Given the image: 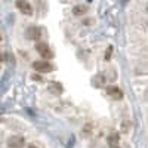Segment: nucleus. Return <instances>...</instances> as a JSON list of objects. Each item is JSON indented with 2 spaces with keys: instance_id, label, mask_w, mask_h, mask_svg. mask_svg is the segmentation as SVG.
Returning a JSON list of instances; mask_svg holds the SVG:
<instances>
[{
  "instance_id": "nucleus-3",
  "label": "nucleus",
  "mask_w": 148,
  "mask_h": 148,
  "mask_svg": "<svg viewBox=\"0 0 148 148\" xmlns=\"http://www.w3.org/2000/svg\"><path fill=\"white\" fill-rule=\"evenodd\" d=\"M36 51L39 52L43 58H52V52H51V49H49V46L46 45V43H39L36 46Z\"/></svg>"
},
{
  "instance_id": "nucleus-4",
  "label": "nucleus",
  "mask_w": 148,
  "mask_h": 148,
  "mask_svg": "<svg viewBox=\"0 0 148 148\" xmlns=\"http://www.w3.org/2000/svg\"><path fill=\"white\" fill-rule=\"evenodd\" d=\"M16 8L22 12V14H25V15H31V12H33L31 5L28 2H16Z\"/></svg>"
},
{
  "instance_id": "nucleus-2",
  "label": "nucleus",
  "mask_w": 148,
  "mask_h": 148,
  "mask_svg": "<svg viewBox=\"0 0 148 148\" xmlns=\"http://www.w3.org/2000/svg\"><path fill=\"white\" fill-rule=\"evenodd\" d=\"M8 145L10 148H22L25 145V139L22 136H10L9 141H8Z\"/></svg>"
},
{
  "instance_id": "nucleus-7",
  "label": "nucleus",
  "mask_w": 148,
  "mask_h": 148,
  "mask_svg": "<svg viewBox=\"0 0 148 148\" xmlns=\"http://www.w3.org/2000/svg\"><path fill=\"white\" fill-rule=\"evenodd\" d=\"M73 12H74V15H83L84 12H86V6L79 5V6H76V8L73 9Z\"/></svg>"
},
{
  "instance_id": "nucleus-1",
  "label": "nucleus",
  "mask_w": 148,
  "mask_h": 148,
  "mask_svg": "<svg viewBox=\"0 0 148 148\" xmlns=\"http://www.w3.org/2000/svg\"><path fill=\"white\" fill-rule=\"evenodd\" d=\"M33 68L36 71H39V73H49V71H52L53 67L47 62V61H36V62L33 64Z\"/></svg>"
},
{
  "instance_id": "nucleus-11",
  "label": "nucleus",
  "mask_w": 148,
  "mask_h": 148,
  "mask_svg": "<svg viewBox=\"0 0 148 148\" xmlns=\"http://www.w3.org/2000/svg\"><path fill=\"white\" fill-rule=\"evenodd\" d=\"M27 148H37V147H36V145H28Z\"/></svg>"
},
{
  "instance_id": "nucleus-6",
  "label": "nucleus",
  "mask_w": 148,
  "mask_h": 148,
  "mask_svg": "<svg viewBox=\"0 0 148 148\" xmlns=\"http://www.w3.org/2000/svg\"><path fill=\"white\" fill-rule=\"evenodd\" d=\"M27 34H28L30 39H33V40H34V39H39V37H40V30H39V28H36V27H33V28L28 30Z\"/></svg>"
},
{
  "instance_id": "nucleus-13",
  "label": "nucleus",
  "mask_w": 148,
  "mask_h": 148,
  "mask_svg": "<svg viewBox=\"0 0 148 148\" xmlns=\"http://www.w3.org/2000/svg\"><path fill=\"white\" fill-rule=\"evenodd\" d=\"M147 10H148V6H147Z\"/></svg>"
},
{
  "instance_id": "nucleus-5",
  "label": "nucleus",
  "mask_w": 148,
  "mask_h": 148,
  "mask_svg": "<svg viewBox=\"0 0 148 148\" xmlns=\"http://www.w3.org/2000/svg\"><path fill=\"white\" fill-rule=\"evenodd\" d=\"M107 93L111 98H114V99H120V98L123 96V92L119 88H116V86H110V88H107Z\"/></svg>"
},
{
  "instance_id": "nucleus-8",
  "label": "nucleus",
  "mask_w": 148,
  "mask_h": 148,
  "mask_svg": "<svg viewBox=\"0 0 148 148\" xmlns=\"http://www.w3.org/2000/svg\"><path fill=\"white\" fill-rule=\"evenodd\" d=\"M93 83H95V86H98V88H99V86H102V83H104V77H102V76H96V77L93 79Z\"/></svg>"
},
{
  "instance_id": "nucleus-9",
  "label": "nucleus",
  "mask_w": 148,
  "mask_h": 148,
  "mask_svg": "<svg viewBox=\"0 0 148 148\" xmlns=\"http://www.w3.org/2000/svg\"><path fill=\"white\" fill-rule=\"evenodd\" d=\"M111 53H113V47L110 46V47L107 49V52H105V59H107V61H108V59L111 58Z\"/></svg>"
},
{
  "instance_id": "nucleus-10",
  "label": "nucleus",
  "mask_w": 148,
  "mask_h": 148,
  "mask_svg": "<svg viewBox=\"0 0 148 148\" xmlns=\"http://www.w3.org/2000/svg\"><path fill=\"white\" fill-rule=\"evenodd\" d=\"M90 127H92V125H88V126L84 127V135H89V133H90V130H89Z\"/></svg>"
},
{
  "instance_id": "nucleus-12",
  "label": "nucleus",
  "mask_w": 148,
  "mask_h": 148,
  "mask_svg": "<svg viewBox=\"0 0 148 148\" xmlns=\"http://www.w3.org/2000/svg\"><path fill=\"white\" fill-rule=\"evenodd\" d=\"M111 148H119L117 145H111Z\"/></svg>"
}]
</instances>
